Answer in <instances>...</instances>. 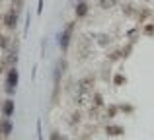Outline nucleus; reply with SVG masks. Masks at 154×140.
Wrapping results in <instances>:
<instances>
[{
	"mask_svg": "<svg viewBox=\"0 0 154 140\" xmlns=\"http://www.w3.org/2000/svg\"><path fill=\"white\" fill-rule=\"evenodd\" d=\"M18 70H16V66H12L10 70H8V76H6V91L8 94H14L16 91V86H18Z\"/></svg>",
	"mask_w": 154,
	"mask_h": 140,
	"instance_id": "f257e3e1",
	"label": "nucleus"
},
{
	"mask_svg": "<svg viewBox=\"0 0 154 140\" xmlns=\"http://www.w3.org/2000/svg\"><path fill=\"white\" fill-rule=\"evenodd\" d=\"M4 25H6L8 29H16V25H18V12H16L14 8L4 14Z\"/></svg>",
	"mask_w": 154,
	"mask_h": 140,
	"instance_id": "f03ea898",
	"label": "nucleus"
},
{
	"mask_svg": "<svg viewBox=\"0 0 154 140\" xmlns=\"http://www.w3.org/2000/svg\"><path fill=\"white\" fill-rule=\"evenodd\" d=\"M70 35H72V23H68V25L64 27V31L60 33V37H59V45H60V49H63V51H66V49H68V43H70Z\"/></svg>",
	"mask_w": 154,
	"mask_h": 140,
	"instance_id": "7ed1b4c3",
	"label": "nucleus"
},
{
	"mask_svg": "<svg viewBox=\"0 0 154 140\" xmlns=\"http://www.w3.org/2000/svg\"><path fill=\"white\" fill-rule=\"evenodd\" d=\"M76 16H78V18H84V16H86L88 14V4L86 2H84V0H82V2H78V4H76Z\"/></svg>",
	"mask_w": 154,
	"mask_h": 140,
	"instance_id": "20e7f679",
	"label": "nucleus"
},
{
	"mask_svg": "<svg viewBox=\"0 0 154 140\" xmlns=\"http://www.w3.org/2000/svg\"><path fill=\"white\" fill-rule=\"evenodd\" d=\"M2 113H4V117H6V119H8V117H12V113H14V101H12V99H6Z\"/></svg>",
	"mask_w": 154,
	"mask_h": 140,
	"instance_id": "39448f33",
	"label": "nucleus"
},
{
	"mask_svg": "<svg viewBox=\"0 0 154 140\" xmlns=\"http://www.w3.org/2000/svg\"><path fill=\"white\" fill-rule=\"evenodd\" d=\"M0 130H2V134H10L12 133V125L8 121H2V125H0Z\"/></svg>",
	"mask_w": 154,
	"mask_h": 140,
	"instance_id": "423d86ee",
	"label": "nucleus"
},
{
	"mask_svg": "<svg viewBox=\"0 0 154 140\" xmlns=\"http://www.w3.org/2000/svg\"><path fill=\"white\" fill-rule=\"evenodd\" d=\"M123 129L121 127H107V134H121Z\"/></svg>",
	"mask_w": 154,
	"mask_h": 140,
	"instance_id": "0eeeda50",
	"label": "nucleus"
},
{
	"mask_svg": "<svg viewBox=\"0 0 154 140\" xmlns=\"http://www.w3.org/2000/svg\"><path fill=\"white\" fill-rule=\"evenodd\" d=\"M115 2H117V0H100V6H102V8H111Z\"/></svg>",
	"mask_w": 154,
	"mask_h": 140,
	"instance_id": "6e6552de",
	"label": "nucleus"
},
{
	"mask_svg": "<svg viewBox=\"0 0 154 140\" xmlns=\"http://www.w3.org/2000/svg\"><path fill=\"white\" fill-rule=\"evenodd\" d=\"M22 6H23V0H14V10L16 12L22 10Z\"/></svg>",
	"mask_w": 154,
	"mask_h": 140,
	"instance_id": "1a4fd4ad",
	"label": "nucleus"
},
{
	"mask_svg": "<svg viewBox=\"0 0 154 140\" xmlns=\"http://www.w3.org/2000/svg\"><path fill=\"white\" fill-rule=\"evenodd\" d=\"M0 45H2L4 49H6V47H8V37H4V35H0Z\"/></svg>",
	"mask_w": 154,
	"mask_h": 140,
	"instance_id": "9d476101",
	"label": "nucleus"
},
{
	"mask_svg": "<svg viewBox=\"0 0 154 140\" xmlns=\"http://www.w3.org/2000/svg\"><path fill=\"white\" fill-rule=\"evenodd\" d=\"M51 140H60V134L59 133H53L51 134Z\"/></svg>",
	"mask_w": 154,
	"mask_h": 140,
	"instance_id": "9b49d317",
	"label": "nucleus"
},
{
	"mask_svg": "<svg viewBox=\"0 0 154 140\" xmlns=\"http://www.w3.org/2000/svg\"><path fill=\"white\" fill-rule=\"evenodd\" d=\"M0 133H2V130H0Z\"/></svg>",
	"mask_w": 154,
	"mask_h": 140,
	"instance_id": "f8f14e48",
	"label": "nucleus"
},
{
	"mask_svg": "<svg viewBox=\"0 0 154 140\" xmlns=\"http://www.w3.org/2000/svg\"><path fill=\"white\" fill-rule=\"evenodd\" d=\"M0 2H2V0H0Z\"/></svg>",
	"mask_w": 154,
	"mask_h": 140,
	"instance_id": "ddd939ff",
	"label": "nucleus"
}]
</instances>
